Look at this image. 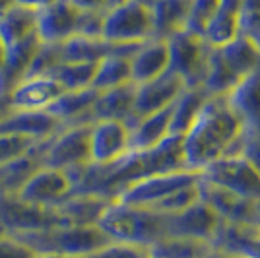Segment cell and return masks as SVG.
Instances as JSON below:
<instances>
[{
  "mask_svg": "<svg viewBox=\"0 0 260 258\" xmlns=\"http://www.w3.org/2000/svg\"><path fill=\"white\" fill-rule=\"evenodd\" d=\"M196 200H200V192H198V183L183 186L179 190H175L173 194H169L167 198H163L161 202H157L155 206H152L153 210L161 212V214H177L184 208L192 206Z\"/></svg>",
  "mask_w": 260,
  "mask_h": 258,
  "instance_id": "836d02e7",
  "label": "cell"
},
{
  "mask_svg": "<svg viewBox=\"0 0 260 258\" xmlns=\"http://www.w3.org/2000/svg\"><path fill=\"white\" fill-rule=\"evenodd\" d=\"M62 126L49 111H10L0 118V134H22L37 142L51 140Z\"/></svg>",
  "mask_w": 260,
  "mask_h": 258,
  "instance_id": "e0dca14e",
  "label": "cell"
},
{
  "mask_svg": "<svg viewBox=\"0 0 260 258\" xmlns=\"http://www.w3.org/2000/svg\"><path fill=\"white\" fill-rule=\"evenodd\" d=\"M241 8L243 0H219L216 14L202 35L210 47H221L241 35Z\"/></svg>",
  "mask_w": 260,
  "mask_h": 258,
  "instance_id": "603a6c76",
  "label": "cell"
},
{
  "mask_svg": "<svg viewBox=\"0 0 260 258\" xmlns=\"http://www.w3.org/2000/svg\"><path fill=\"white\" fill-rule=\"evenodd\" d=\"M98 93L99 91H95L93 87L76 89V91H64L47 111L58 118L64 126L66 124H80V122H89L91 124L89 109L93 105Z\"/></svg>",
  "mask_w": 260,
  "mask_h": 258,
  "instance_id": "4316f807",
  "label": "cell"
},
{
  "mask_svg": "<svg viewBox=\"0 0 260 258\" xmlns=\"http://www.w3.org/2000/svg\"><path fill=\"white\" fill-rule=\"evenodd\" d=\"M12 6H16V0H0V16L10 10Z\"/></svg>",
  "mask_w": 260,
  "mask_h": 258,
  "instance_id": "7bdbcfd3",
  "label": "cell"
},
{
  "mask_svg": "<svg viewBox=\"0 0 260 258\" xmlns=\"http://www.w3.org/2000/svg\"><path fill=\"white\" fill-rule=\"evenodd\" d=\"M171 136V107L140 117L130 126V151L150 150Z\"/></svg>",
  "mask_w": 260,
  "mask_h": 258,
  "instance_id": "7402d4cb",
  "label": "cell"
},
{
  "mask_svg": "<svg viewBox=\"0 0 260 258\" xmlns=\"http://www.w3.org/2000/svg\"><path fill=\"white\" fill-rule=\"evenodd\" d=\"M198 181H200V171H192V169L157 173V175L144 177L140 181L126 186L115 200L126 202V204L152 208L157 202H161L163 198H167L169 194H173L175 190L188 186V184H194Z\"/></svg>",
  "mask_w": 260,
  "mask_h": 258,
  "instance_id": "9c48e42d",
  "label": "cell"
},
{
  "mask_svg": "<svg viewBox=\"0 0 260 258\" xmlns=\"http://www.w3.org/2000/svg\"><path fill=\"white\" fill-rule=\"evenodd\" d=\"M169 70V49L163 39H148L130 56V74L132 84L138 86L150 82Z\"/></svg>",
  "mask_w": 260,
  "mask_h": 258,
  "instance_id": "ffe728a7",
  "label": "cell"
},
{
  "mask_svg": "<svg viewBox=\"0 0 260 258\" xmlns=\"http://www.w3.org/2000/svg\"><path fill=\"white\" fill-rule=\"evenodd\" d=\"M101 37L109 43H144L153 37L152 10L144 0H120L109 6L103 18Z\"/></svg>",
  "mask_w": 260,
  "mask_h": 258,
  "instance_id": "277c9868",
  "label": "cell"
},
{
  "mask_svg": "<svg viewBox=\"0 0 260 258\" xmlns=\"http://www.w3.org/2000/svg\"><path fill=\"white\" fill-rule=\"evenodd\" d=\"M54 0H16V4L25 6V8H31V10H43L45 6L53 4Z\"/></svg>",
  "mask_w": 260,
  "mask_h": 258,
  "instance_id": "ab89813d",
  "label": "cell"
},
{
  "mask_svg": "<svg viewBox=\"0 0 260 258\" xmlns=\"http://www.w3.org/2000/svg\"><path fill=\"white\" fill-rule=\"evenodd\" d=\"M35 258H89V254H84V256H60V254H37Z\"/></svg>",
  "mask_w": 260,
  "mask_h": 258,
  "instance_id": "f6af8a7d",
  "label": "cell"
},
{
  "mask_svg": "<svg viewBox=\"0 0 260 258\" xmlns=\"http://www.w3.org/2000/svg\"><path fill=\"white\" fill-rule=\"evenodd\" d=\"M200 177L247 200L260 198V173L239 153L223 155L216 162L208 163L200 171Z\"/></svg>",
  "mask_w": 260,
  "mask_h": 258,
  "instance_id": "52a82bcc",
  "label": "cell"
},
{
  "mask_svg": "<svg viewBox=\"0 0 260 258\" xmlns=\"http://www.w3.org/2000/svg\"><path fill=\"white\" fill-rule=\"evenodd\" d=\"M208 93L202 86H186L171 105V134L183 136L194 122L198 113L208 101Z\"/></svg>",
  "mask_w": 260,
  "mask_h": 258,
  "instance_id": "f1b7e54d",
  "label": "cell"
},
{
  "mask_svg": "<svg viewBox=\"0 0 260 258\" xmlns=\"http://www.w3.org/2000/svg\"><path fill=\"white\" fill-rule=\"evenodd\" d=\"M4 173H6V165L0 167V194L4 192Z\"/></svg>",
  "mask_w": 260,
  "mask_h": 258,
  "instance_id": "bcb514c9",
  "label": "cell"
},
{
  "mask_svg": "<svg viewBox=\"0 0 260 258\" xmlns=\"http://www.w3.org/2000/svg\"><path fill=\"white\" fill-rule=\"evenodd\" d=\"M212 245L241 258H260V231L254 225L221 221Z\"/></svg>",
  "mask_w": 260,
  "mask_h": 258,
  "instance_id": "44dd1931",
  "label": "cell"
},
{
  "mask_svg": "<svg viewBox=\"0 0 260 258\" xmlns=\"http://www.w3.org/2000/svg\"><path fill=\"white\" fill-rule=\"evenodd\" d=\"M111 198L98 194H72L62 204L56 206L64 225H98Z\"/></svg>",
  "mask_w": 260,
  "mask_h": 258,
  "instance_id": "d4e9b609",
  "label": "cell"
},
{
  "mask_svg": "<svg viewBox=\"0 0 260 258\" xmlns=\"http://www.w3.org/2000/svg\"><path fill=\"white\" fill-rule=\"evenodd\" d=\"M56 225H64L56 206L45 208V206L25 204L14 194H0V227L6 233L39 231Z\"/></svg>",
  "mask_w": 260,
  "mask_h": 258,
  "instance_id": "30bf717a",
  "label": "cell"
},
{
  "mask_svg": "<svg viewBox=\"0 0 260 258\" xmlns=\"http://www.w3.org/2000/svg\"><path fill=\"white\" fill-rule=\"evenodd\" d=\"M239 155H243L247 162L260 173V130L258 132H243Z\"/></svg>",
  "mask_w": 260,
  "mask_h": 258,
  "instance_id": "74e56055",
  "label": "cell"
},
{
  "mask_svg": "<svg viewBox=\"0 0 260 258\" xmlns=\"http://www.w3.org/2000/svg\"><path fill=\"white\" fill-rule=\"evenodd\" d=\"M241 35H247L254 43L260 39V0H243Z\"/></svg>",
  "mask_w": 260,
  "mask_h": 258,
  "instance_id": "d590c367",
  "label": "cell"
},
{
  "mask_svg": "<svg viewBox=\"0 0 260 258\" xmlns=\"http://www.w3.org/2000/svg\"><path fill=\"white\" fill-rule=\"evenodd\" d=\"M243 132V122L228 97H208L194 122L181 136L186 169L202 171L208 163L239 153Z\"/></svg>",
  "mask_w": 260,
  "mask_h": 258,
  "instance_id": "6da1fadb",
  "label": "cell"
},
{
  "mask_svg": "<svg viewBox=\"0 0 260 258\" xmlns=\"http://www.w3.org/2000/svg\"><path fill=\"white\" fill-rule=\"evenodd\" d=\"M72 194H74V181L70 173L41 165L37 171L29 175V179L18 188L14 196L25 204L54 208L62 204Z\"/></svg>",
  "mask_w": 260,
  "mask_h": 258,
  "instance_id": "ba28073f",
  "label": "cell"
},
{
  "mask_svg": "<svg viewBox=\"0 0 260 258\" xmlns=\"http://www.w3.org/2000/svg\"><path fill=\"white\" fill-rule=\"evenodd\" d=\"M126 84H132L128 54H109L99 60L95 66L93 82H91V87L95 91H107Z\"/></svg>",
  "mask_w": 260,
  "mask_h": 258,
  "instance_id": "f546056e",
  "label": "cell"
},
{
  "mask_svg": "<svg viewBox=\"0 0 260 258\" xmlns=\"http://www.w3.org/2000/svg\"><path fill=\"white\" fill-rule=\"evenodd\" d=\"M98 62H58L45 74L53 76L66 91L91 87Z\"/></svg>",
  "mask_w": 260,
  "mask_h": 258,
  "instance_id": "1f68e13d",
  "label": "cell"
},
{
  "mask_svg": "<svg viewBox=\"0 0 260 258\" xmlns=\"http://www.w3.org/2000/svg\"><path fill=\"white\" fill-rule=\"evenodd\" d=\"M202 258H241V256H237V254H231V252H228V250H221V248L212 247Z\"/></svg>",
  "mask_w": 260,
  "mask_h": 258,
  "instance_id": "60d3db41",
  "label": "cell"
},
{
  "mask_svg": "<svg viewBox=\"0 0 260 258\" xmlns=\"http://www.w3.org/2000/svg\"><path fill=\"white\" fill-rule=\"evenodd\" d=\"M33 35H37V10L16 4L0 16V39L6 49L27 41Z\"/></svg>",
  "mask_w": 260,
  "mask_h": 258,
  "instance_id": "83f0119b",
  "label": "cell"
},
{
  "mask_svg": "<svg viewBox=\"0 0 260 258\" xmlns=\"http://www.w3.org/2000/svg\"><path fill=\"white\" fill-rule=\"evenodd\" d=\"M80 10H105L111 0H70Z\"/></svg>",
  "mask_w": 260,
  "mask_h": 258,
  "instance_id": "f35d334b",
  "label": "cell"
},
{
  "mask_svg": "<svg viewBox=\"0 0 260 258\" xmlns=\"http://www.w3.org/2000/svg\"><path fill=\"white\" fill-rule=\"evenodd\" d=\"M221 60L239 82L260 64V47L247 35H239L233 41L216 47Z\"/></svg>",
  "mask_w": 260,
  "mask_h": 258,
  "instance_id": "484cf974",
  "label": "cell"
},
{
  "mask_svg": "<svg viewBox=\"0 0 260 258\" xmlns=\"http://www.w3.org/2000/svg\"><path fill=\"white\" fill-rule=\"evenodd\" d=\"M256 45H258V47H260V39H258V41H256Z\"/></svg>",
  "mask_w": 260,
  "mask_h": 258,
  "instance_id": "681fc988",
  "label": "cell"
},
{
  "mask_svg": "<svg viewBox=\"0 0 260 258\" xmlns=\"http://www.w3.org/2000/svg\"><path fill=\"white\" fill-rule=\"evenodd\" d=\"M198 192H200V200L206 202L221 217V221L239 223V225H254V200H247L217 184L208 183L202 177L198 181Z\"/></svg>",
  "mask_w": 260,
  "mask_h": 258,
  "instance_id": "2e32d148",
  "label": "cell"
},
{
  "mask_svg": "<svg viewBox=\"0 0 260 258\" xmlns=\"http://www.w3.org/2000/svg\"><path fill=\"white\" fill-rule=\"evenodd\" d=\"M37 254L12 233H0V258H35Z\"/></svg>",
  "mask_w": 260,
  "mask_h": 258,
  "instance_id": "8d00e7d4",
  "label": "cell"
},
{
  "mask_svg": "<svg viewBox=\"0 0 260 258\" xmlns=\"http://www.w3.org/2000/svg\"><path fill=\"white\" fill-rule=\"evenodd\" d=\"M231 109L235 111L247 132L260 130V64L239 82L228 95Z\"/></svg>",
  "mask_w": 260,
  "mask_h": 258,
  "instance_id": "ac0fdd59",
  "label": "cell"
},
{
  "mask_svg": "<svg viewBox=\"0 0 260 258\" xmlns=\"http://www.w3.org/2000/svg\"><path fill=\"white\" fill-rule=\"evenodd\" d=\"M214 247L208 241L190 239V237H163L148 248L150 258H202Z\"/></svg>",
  "mask_w": 260,
  "mask_h": 258,
  "instance_id": "4dcf8cb0",
  "label": "cell"
},
{
  "mask_svg": "<svg viewBox=\"0 0 260 258\" xmlns=\"http://www.w3.org/2000/svg\"><path fill=\"white\" fill-rule=\"evenodd\" d=\"M190 0H152V27L153 39L167 41L175 33L186 29Z\"/></svg>",
  "mask_w": 260,
  "mask_h": 258,
  "instance_id": "cb8c5ba5",
  "label": "cell"
},
{
  "mask_svg": "<svg viewBox=\"0 0 260 258\" xmlns=\"http://www.w3.org/2000/svg\"><path fill=\"white\" fill-rule=\"evenodd\" d=\"M64 91L53 76L29 74L12 86L8 105L12 111H47Z\"/></svg>",
  "mask_w": 260,
  "mask_h": 258,
  "instance_id": "8fae6325",
  "label": "cell"
},
{
  "mask_svg": "<svg viewBox=\"0 0 260 258\" xmlns=\"http://www.w3.org/2000/svg\"><path fill=\"white\" fill-rule=\"evenodd\" d=\"M134 97H136V86L113 87L107 91H99L93 105L89 109V120H120L130 126L134 118Z\"/></svg>",
  "mask_w": 260,
  "mask_h": 258,
  "instance_id": "d6986e66",
  "label": "cell"
},
{
  "mask_svg": "<svg viewBox=\"0 0 260 258\" xmlns=\"http://www.w3.org/2000/svg\"><path fill=\"white\" fill-rule=\"evenodd\" d=\"M148 258H150V256H148Z\"/></svg>",
  "mask_w": 260,
  "mask_h": 258,
  "instance_id": "f907efd6",
  "label": "cell"
},
{
  "mask_svg": "<svg viewBox=\"0 0 260 258\" xmlns=\"http://www.w3.org/2000/svg\"><path fill=\"white\" fill-rule=\"evenodd\" d=\"M219 225L221 217L206 202L196 200L192 206L167 215V237H190L212 243Z\"/></svg>",
  "mask_w": 260,
  "mask_h": 258,
  "instance_id": "5bb4252c",
  "label": "cell"
},
{
  "mask_svg": "<svg viewBox=\"0 0 260 258\" xmlns=\"http://www.w3.org/2000/svg\"><path fill=\"white\" fill-rule=\"evenodd\" d=\"M82 10L70 0H54L53 4L37 10V37L45 45H56L76 35Z\"/></svg>",
  "mask_w": 260,
  "mask_h": 258,
  "instance_id": "4fadbf2b",
  "label": "cell"
},
{
  "mask_svg": "<svg viewBox=\"0 0 260 258\" xmlns=\"http://www.w3.org/2000/svg\"><path fill=\"white\" fill-rule=\"evenodd\" d=\"M98 225L113 239V243L150 248L153 243L167 237V214L148 206L111 200Z\"/></svg>",
  "mask_w": 260,
  "mask_h": 258,
  "instance_id": "7a4b0ae2",
  "label": "cell"
},
{
  "mask_svg": "<svg viewBox=\"0 0 260 258\" xmlns=\"http://www.w3.org/2000/svg\"><path fill=\"white\" fill-rule=\"evenodd\" d=\"M37 144H41V142L22 136V134H0V167L16 162L18 157L31 151Z\"/></svg>",
  "mask_w": 260,
  "mask_h": 258,
  "instance_id": "d6a6232c",
  "label": "cell"
},
{
  "mask_svg": "<svg viewBox=\"0 0 260 258\" xmlns=\"http://www.w3.org/2000/svg\"><path fill=\"white\" fill-rule=\"evenodd\" d=\"M217 6H219V0H190L186 31L204 35V29L212 20V16L216 14Z\"/></svg>",
  "mask_w": 260,
  "mask_h": 258,
  "instance_id": "e575fe53",
  "label": "cell"
},
{
  "mask_svg": "<svg viewBox=\"0 0 260 258\" xmlns=\"http://www.w3.org/2000/svg\"><path fill=\"white\" fill-rule=\"evenodd\" d=\"M167 49L169 72L179 76L186 86H202L212 49L206 39L198 33L183 29L167 39Z\"/></svg>",
  "mask_w": 260,
  "mask_h": 258,
  "instance_id": "8992f818",
  "label": "cell"
},
{
  "mask_svg": "<svg viewBox=\"0 0 260 258\" xmlns=\"http://www.w3.org/2000/svg\"><path fill=\"white\" fill-rule=\"evenodd\" d=\"M130 151V126L120 120L91 122L89 157L91 165H109Z\"/></svg>",
  "mask_w": 260,
  "mask_h": 258,
  "instance_id": "7c38bea8",
  "label": "cell"
},
{
  "mask_svg": "<svg viewBox=\"0 0 260 258\" xmlns=\"http://www.w3.org/2000/svg\"><path fill=\"white\" fill-rule=\"evenodd\" d=\"M144 2H148V4H150V2H152V0H144Z\"/></svg>",
  "mask_w": 260,
  "mask_h": 258,
  "instance_id": "7dc6e473",
  "label": "cell"
},
{
  "mask_svg": "<svg viewBox=\"0 0 260 258\" xmlns=\"http://www.w3.org/2000/svg\"><path fill=\"white\" fill-rule=\"evenodd\" d=\"M6 56H8V49H6V45L2 43V39H0V74L4 72V66H6Z\"/></svg>",
  "mask_w": 260,
  "mask_h": 258,
  "instance_id": "b9f144b4",
  "label": "cell"
},
{
  "mask_svg": "<svg viewBox=\"0 0 260 258\" xmlns=\"http://www.w3.org/2000/svg\"><path fill=\"white\" fill-rule=\"evenodd\" d=\"M186 84L173 72H165V74L153 78L150 82H144L136 86V97H134V120L140 117L152 115L155 111L171 107L179 93L183 91ZM130 122V126H132Z\"/></svg>",
  "mask_w": 260,
  "mask_h": 258,
  "instance_id": "9a60e30c",
  "label": "cell"
},
{
  "mask_svg": "<svg viewBox=\"0 0 260 258\" xmlns=\"http://www.w3.org/2000/svg\"><path fill=\"white\" fill-rule=\"evenodd\" d=\"M0 233H4V229H2V227H0Z\"/></svg>",
  "mask_w": 260,
  "mask_h": 258,
  "instance_id": "c3c4849f",
  "label": "cell"
},
{
  "mask_svg": "<svg viewBox=\"0 0 260 258\" xmlns=\"http://www.w3.org/2000/svg\"><path fill=\"white\" fill-rule=\"evenodd\" d=\"M254 227L260 231V198L254 200Z\"/></svg>",
  "mask_w": 260,
  "mask_h": 258,
  "instance_id": "ee69618b",
  "label": "cell"
},
{
  "mask_svg": "<svg viewBox=\"0 0 260 258\" xmlns=\"http://www.w3.org/2000/svg\"><path fill=\"white\" fill-rule=\"evenodd\" d=\"M89 134L91 124H66L47 140L43 148V165L62 171H76L91 163L89 157Z\"/></svg>",
  "mask_w": 260,
  "mask_h": 258,
  "instance_id": "5b68a950",
  "label": "cell"
},
{
  "mask_svg": "<svg viewBox=\"0 0 260 258\" xmlns=\"http://www.w3.org/2000/svg\"><path fill=\"white\" fill-rule=\"evenodd\" d=\"M12 235L25 243L35 254L60 256H84L113 243V239L99 225H56Z\"/></svg>",
  "mask_w": 260,
  "mask_h": 258,
  "instance_id": "3957f363",
  "label": "cell"
}]
</instances>
